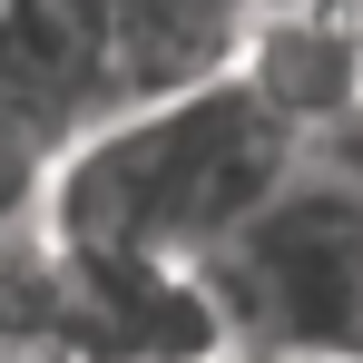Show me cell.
<instances>
[{"instance_id": "1", "label": "cell", "mask_w": 363, "mask_h": 363, "mask_svg": "<svg viewBox=\"0 0 363 363\" xmlns=\"http://www.w3.org/2000/svg\"><path fill=\"white\" fill-rule=\"evenodd\" d=\"M304 167V138L275 128L245 79L108 108L50 157L40 236L69 265H138V275H206V255Z\"/></svg>"}, {"instance_id": "2", "label": "cell", "mask_w": 363, "mask_h": 363, "mask_svg": "<svg viewBox=\"0 0 363 363\" xmlns=\"http://www.w3.org/2000/svg\"><path fill=\"white\" fill-rule=\"evenodd\" d=\"M196 285L245 363H363V186L295 167Z\"/></svg>"}, {"instance_id": "3", "label": "cell", "mask_w": 363, "mask_h": 363, "mask_svg": "<svg viewBox=\"0 0 363 363\" xmlns=\"http://www.w3.org/2000/svg\"><path fill=\"white\" fill-rule=\"evenodd\" d=\"M245 99L265 108L275 128L295 138H324L334 118L363 108V40H354V10L344 0H265L255 40H245Z\"/></svg>"}, {"instance_id": "4", "label": "cell", "mask_w": 363, "mask_h": 363, "mask_svg": "<svg viewBox=\"0 0 363 363\" xmlns=\"http://www.w3.org/2000/svg\"><path fill=\"white\" fill-rule=\"evenodd\" d=\"M99 10H108V99L118 108L236 79L245 40L265 20V0H99Z\"/></svg>"}, {"instance_id": "5", "label": "cell", "mask_w": 363, "mask_h": 363, "mask_svg": "<svg viewBox=\"0 0 363 363\" xmlns=\"http://www.w3.org/2000/svg\"><path fill=\"white\" fill-rule=\"evenodd\" d=\"M40 186H50V157H40L20 128H0V245L40 226Z\"/></svg>"}, {"instance_id": "6", "label": "cell", "mask_w": 363, "mask_h": 363, "mask_svg": "<svg viewBox=\"0 0 363 363\" xmlns=\"http://www.w3.org/2000/svg\"><path fill=\"white\" fill-rule=\"evenodd\" d=\"M344 10H354V40H363V0H344Z\"/></svg>"}, {"instance_id": "7", "label": "cell", "mask_w": 363, "mask_h": 363, "mask_svg": "<svg viewBox=\"0 0 363 363\" xmlns=\"http://www.w3.org/2000/svg\"><path fill=\"white\" fill-rule=\"evenodd\" d=\"M216 363H245V354H216Z\"/></svg>"}]
</instances>
